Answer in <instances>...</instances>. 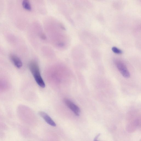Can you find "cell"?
<instances>
[{
    "mask_svg": "<svg viewBox=\"0 0 141 141\" xmlns=\"http://www.w3.org/2000/svg\"><path fill=\"white\" fill-rule=\"evenodd\" d=\"M29 67L38 85L41 87H45V83L40 74L39 68L37 63L36 61H32L29 63Z\"/></svg>",
    "mask_w": 141,
    "mask_h": 141,
    "instance_id": "1",
    "label": "cell"
},
{
    "mask_svg": "<svg viewBox=\"0 0 141 141\" xmlns=\"http://www.w3.org/2000/svg\"><path fill=\"white\" fill-rule=\"evenodd\" d=\"M115 64L118 70L123 76L127 78L130 77V73L124 64L119 60H116Z\"/></svg>",
    "mask_w": 141,
    "mask_h": 141,
    "instance_id": "2",
    "label": "cell"
},
{
    "mask_svg": "<svg viewBox=\"0 0 141 141\" xmlns=\"http://www.w3.org/2000/svg\"><path fill=\"white\" fill-rule=\"evenodd\" d=\"M64 101L67 106L72 111L75 115L77 116L80 115V110L77 105L68 99H65Z\"/></svg>",
    "mask_w": 141,
    "mask_h": 141,
    "instance_id": "3",
    "label": "cell"
},
{
    "mask_svg": "<svg viewBox=\"0 0 141 141\" xmlns=\"http://www.w3.org/2000/svg\"><path fill=\"white\" fill-rule=\"evenodd\" d=\"M39 114L48 124L53 127L56 126V123L46 113L40 111L39 113Z\"/></svg>",
    "mask_w": 141,
    "mask_h": 141,
    "instance_id": "4",
    "label": "cell"
},
{
    "mask_svg": "<svg viewBox=\"0 0 141 141\" xmlns=\"http://www.w3.org/2000/svg\"><path fill=\"white\" fill-rule=\"evenodd\" d=\"M10 58L15 66L18 68H20L22 67V63L21 60L16 55L11 54L10 55Z\"/></svg>",
    "mask_w": 141,
    "mask_h": 141,
    "instance_id": "5",
    "label": "cell"
},
{
    "mask_svg": "<svg viewBox=\"0 0 141 141\" xmlns=\"http://www.w3.org/2000/svg\"><path fill=\"white\" fill-rule=\"evenodd\" d=\"M22 5L24 8L27 10H31L32 9L31 5L28 0H24L22 2Z\"/></svg>",
    "mask_w": 141,
    "mask_h": 141,
    "instance_id": "6",
    "label": "cell"
},
{
    "mask_svg": "<svg viewBox=\"0 0 141 141\" xmlns=\"http://www.w3.org/2000/svg\"><path fill=\"white\" fill-rule=\"evenodd\" d=\"M112 51L116 54H121L122 52L121 50L118 48L116 47H112Z\"/></svg>",
    "mask_w": 141,
    "mask_h": 141,
    "instance_id": "7",
    "label": "cell"
},
{
    "mask_svg": "<svg viewBox=\"0 0 141 141\" xmlns=\"http://www.w3.org/2000/svg\"><path fill=\"white\" fill-rule=\"evenodd\" d=\"M100 135V134H99L97 135L95 137L94 141H99L98 140V139Z\"/></svg>",
    "mask_w": 141,
    "mask_h": 141,
    "instance_id": "8",
    "label": "cell"
},
{
    "mask_svg": "<svg viewBox=\"0 0 141 141\" xmlns=\"http://www.w3.org/2000/svg\"><path fill=\"white\" fill-rule=\"evenodd\" d=\"M41 38L43 39H46V37L44 35L42 34L41 35Z\"/></svg>",
    "mask_w": 141,
    "mask_h": 141,
    "instance_id": "9",
    "label": "cell"
},
{
    "mask_svg": "<svg viewBox=\"0 0 141 141\" xmlns=\"http://www.w3.org/2000/svg\"><path fill=\"white\" fill-rule=\"evenodd\" d=\"M59 45L60 46L62 47L64 46V44L62 43H60L59 44Z\"/></svg>",
    "mask_w": 141,
    "mask_h": 141,
    "instance_id": "10",
    "label": "cell"
}]
</instances>
